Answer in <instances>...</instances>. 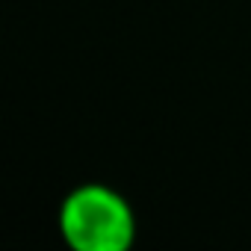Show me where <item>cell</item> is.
Listing matches in <instances>:
<instances>
[{
  "label": "cell",
  "mask_w": 251,
  "mask_h": 251,
  "mask_svg": "<svg viewBox=\"0 0 251 251\" xmlns=\"http://www.w3.org/2000/svg\"><path fill=\"white\" fill-rule=\"evenodd\" d=\"M62 230L80 251H121L130 242L133 222L121 198L106 189L86 186L65 201Z\"/></svg>",
  "instance_id": "6da1fadb"
}]
</instances>
